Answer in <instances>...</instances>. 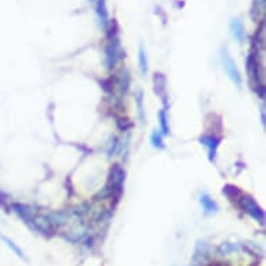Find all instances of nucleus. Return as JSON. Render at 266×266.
I'll return each instance as SVG.
<instances>
[{
  "mask_svg": "<svg viewBox=\"0 0 266 266\" xmlns=\"http://www.w3.org/2000/svg\"><path fill=\"white\" fill-rule=\"evenodd\" d=\"M222 62H223V67L226 70L227 75L230 77L233 83L236 84L237 88H240L241 87V75H240V71L237 69L236 63H234V60L233 57L229 54L226 48H223L222 49Z\"/></svg>",
  "mask_w": 266,
  "mask_h": 266,
  "instance_id": "1",
  "label": "nucleus"
},
{
  "mask_svg": "<svg viewBox=\"0 0 266 266\" xmlns=\"http://www.w3.org/2000/svg\"><path fill=\"white\" fill-rule=\"evenodd\" d=\"M241 208L245 211L250 216H252L254 219H255L256 222H259L263 224V222H265V215H263V212H262V209L259 207H258V203L252 199V198L250 197H244L241 199Z\"/></svg>",
  "mask_w": 266,
  "mask_h": 266,
  "instance_id": "2",
  "label": "nucleus"
},
{
  "mask_svg": "<svg viewBox=\"0 0 266 266\" xmlns=\"http://www.w3.org/2000/svg\"><path fill=\"white\" fill-rule=\"evenodd\" d=\"M121 48H120V40L117 36H113L112 40L109 42L108 48H106V62H108L109 67H112L117 63L118 60L121 59Z\"/></svg>",
  "mask_w": 266,
  "mask_h": 266,
  "instance_id": "3",
  "label": "nucleus"
},
{
  "mask_svg": "<svg viewBox=\"0 0 266 266\" xmlns=\"http://www.w3.org/2000/svg\"><path fill=\"white\" fill-rule=\"evenodd\" d=\"M201 145L207 148V152H208V158L211 162H215V159H216V153H217V147H219V142H220V139L216 138V137H213V135H203L201 137Z\"/></svg>",
  "mask_w": 266,
  "mask_h": 266,
  "instance_id": "4",
  "label": "nucleus"
},
{
  "mask_svg": "<svg viewBox=\"0 0 266 266\" xmlns=\"http://www.w3.org/2000/svg\"><path fill=\"white\" fill-rule=\"evenodd\" d=\"M208 259H209V245L205 241H198L197 250L192 258V263L197 266L205 265Z\"/></svg>",
  "mask_w": 266,
  "mask_h": 266,
  "instance_id": "5",
  "label": "nucleus"
},
{
  "mask_svg": "<svg viewBox=\"0 0 266 266\" xmlns=\"http://www.w3.org/2000/svg\"><path fill=\"white\" fill-rule=\"evenodd\" d=\"M230 31H232L233 38L238 44L244 42V39H245V31H244V24H242L240 18H233L232 23H230Z\"/></svg>",
  "mask_w": 266,
  "mask_h": 266,
  "instance_id": "6",
  "label": "nucleus"
},
{
  "mask_svg": "<svg viewBox=\"0 0 266 266\" xmlns=\"http://www.w3.org/2000/svg\"><path fill=\"white\" fill-rule=\"evenodd\" d=\"M96 14H98V18L102 27L106 30L109 25V13L106 10V0H98L96 2Z\"/></svg>",
  "mask_w": 266,
  "mask_h": 266,
  "instance_id": "7",
  "label": "nucleus"
},
{
  "mask_svg": "<svg viewBox=\"0 0 266 266\" xmlns=\"http://www.w3.org/2000/svg\"><path fill=\"white\" fill-rule=\"evenodd\" d=\"M199 202L202 205L203 212L207 215H213V213L217 212V203L213 201L212 198L209 197L208 194H202L201 198H199Z\"/></svg>",
  "mask_w": 266,
  "mask_h": 266,
  "instance_id": "8",
  "label": "nucleus"
},
{
  "mask_svg": "<svg viewBox=\"0 0 266 266\" xmlns=\"http://www.w3.org/2000/svg\"><path fill=\"white\" fill-rule=\"evenodd\" d=\"M159 126H160V133H162L163 137H166L170 134V127H169V116L166 109H162L159 112Z\"/></svg>",
  "mask_w": 266,
  "mask_h": 266,
  "instance_id": "9",
  "label": "nucleus"
},
{
  "mask_svg": "<svg viewBox=\"0 0 266 266\" xmlns=\"http://www.w3.org/2000/svg\"><path fill=\"white\" fill-rule=\"evenodd\" d=\"M2 240H3V241H5V244L7 247H9V248H10L11 251L14 252L15 255L18 256V258H20V259H27V256H25V254H24V251H23V250H21L20 247L17 245V244H15L14 241H13V240H11V238H9V237H6V236H2Z\"/></svg>",
  "mask_w": 266,
  "mask_h": 266,
  "instance_id": "10",
  "label": "nucleus"
},
{
  "mask_svg": "<svg viewBox=\"0 0 266 266\" xmlns=\"http://www.w3.org/2000/svg\"><path fill=\"white\" fill-rule=\"evenodd\" d=\"M155 89H156V94L160 95V96L166 95V78L160 73L155 74Z\"/></svg>",
  "mask_w": 266,
  "mask_h": 266,
  "instance_id": "11",
  "label": "nucleus"
},
{
  "mask_svg": "<svg viewBox=\"0 0 266 266\" xmlns=\"http://www.w3.org/2000/svg\"><path fill=\"white\" fill-rule=\"evenodd\" d=\"M138 62H139V70H141V74L147 75L148 73V57H147V52L144 49V46H139L138 52Z\"/></svg>",
  "mask_w": 266,
  "mask_h": 266,
  "instance_id": "12",
  "label": "nucleus"
},
{
  "mask_svg": "<svg viewBox=\"0 0 266 266\" xmlns=\"http://www.w3.org/2000/svg\"><path fill=\"white\" fill-rule=\"evenodd\" d=\"M151 142H152V147L156 149H163L165 148V144H163V135L158 131L151 135Z\"/></svg>",
  "mask_w": 266,
  "mask_h": 266,
  "instance_id": "13",
  "label": "nucleus"
},
{
  "mask_svg": "<svg viewBox=\"0 0 266 266\" xmlns=\"http://www.w3.org/2000/svg\"><path fill=\"white\" fill-rule=\"evenodd\" d=\"M137 104H138V114L139 118H141V123L145 124V116H144V104H142V92L138 91V95H137Z\"/></svg>",
  "mask_w": 266,
  "mask_h": 266,
  "instance_id": "14",
  "label": "nucleus"
}]
</instances>
